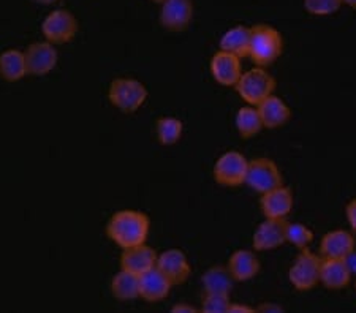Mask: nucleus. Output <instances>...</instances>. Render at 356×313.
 I'll return each instance as SVG.
<instances>
[{
  "mask_svg": "<svg viewBox=\"0 0 356 313\" xmlns=\"http://www.w3.org/2000/svg\"><path fill=\"white\" fill-rule=\"evenodd\" d=\"M257 110L260 112L263 127L268 130L284 127L291 119V108L275 94L269 95L260 105H257Z\"/></svg>",
  "mask_w": 356,
  "mask_h": 313,
  "instance_id": "nucleus-19",
  "label": "nucleus"
},
{
  "mask_svg": "<svg viewBox=\"0 0 356 313\" xmlns=\"http://www.w3.org/2000/svg\"><path fill=\"white\" fill-rule=\"evenodd\" d=\"M229 301L228 294H204L200 310L204 313H228Z\"/></svg>",
  "mask_w": 356,
  "mask_h": 313,
  "instance_id": "nucleus-29",
  "label": "nucleus"
},
{
  "mask_svg": "<svg viewBox=\"0 0 356 313\" xmlns=\"http://www.w3.org/2000/svg\"><path fill=\"white\" fill-rule=\"evenodd\" d=\"M252 28L249 57L258 67H271L284 53V37L277 28L268 24H257Z\"/></svg>",
  "mask_w": 356,
  "mask_h": 313,
  "instance_id": "nucleus-2",
  "label": "nucleus"
},
{
  "mask_svg": "<svg viewBox=\"0 0 356 313\" xmlns=\"http://www.w3.org/2000/svg\"><path fill=\"white\" fill-rule=\"evenodd\" d=\"M258 312H282V307L274 304H263L258 307Z\"/></svg>",
  "mask_w": 356,
  "mask_h": 313,
  "instance_id": "nucleus-33",
  "label": "nucleus"
},
{
  "mask_svg": "<svg viewBox=\"0 0 356 313\" xmlns=\"http://www.w3.org/2000/svg\"><path fill=\"white\" fill-rule=\"evenodd\" d=\"M227 267L234 282H249L260 274L261 264L254 250L239 248L229 255Z\"/></svg>",
  "mask_w": 356,
  "mask_h": 313,
  "instance_id": "nucleus-18",
  "label": "nucleus"
},
{
  "mask_svg": "<svg viewBox=\"0 0 356 313\" xmlns=\"http://www.w3.org/2000/svg\"><path fill=\"white\" fill-rule=\"evenodd\" d=\"M355 289H356V283H355Z\"/></svg>",
  "mask_w": 356,
  "mask_h": 313,
  "instance_id": "nucleus-37",
  "label": "nucleus"
},
{
  "mask_svg": "<svg viewBox=\"0 0 356 313\" xmlns=\"http://www.w3.org/2000/svg\"><path fill=\"white\" fill-rule=\"evenodd\" d=\"M314 231L307 225L300 221H289L286 223V242L298 250L307 248L314 242Z\"/></svg>",
  "mask_w": 356,
  "mask_h": 313,
  "instance_id": "nucleus-27",
  "label": "nucleus"
},
{
  "mask_svg": "<svg viewBox=\"0 0 356 313\" xmlns=\"http://www.w3.org/2000/svg\"><path fill=\"white\" fill-rule=\"evenodd\" d=\"M173 283L166 278L157 267L140 276V298L146 303H160L171 293Z\"/></svg>",
  "mask_w": 356,
  "mask_h": 313,
  "instance_id": "nucleus-20",
  "label": "nucleus"
},
{
  "mask_svg": "<svg viewBox=\"0 0 356 313\" xmlns=\"http://www.w3.org/2000/svg\"><path fill=\"white\" fill-rule=\"evenodd\" d=\"M286 219H265L257 226L252 236V248L255 252H269L286 242Z\"/></svg>",
  "mask_w": 356,
  "mask_h": 313,
  "instance_id": "nucleus-10",
  "label": "nucleus"
},
{
  "mask_svg": "<svg viewBox=\"0 0 356 313\" xmlns=\"http://www.w3.org/2000/svg\"><path fill=\"white\" fill-rule=\"evenodd\" d=\"M275 87H277V83L271 73L265 67L255 65L250 70L243 71L239 81L234 85V90L247 105L257 106L269 95H273Z\"/></svg>",
  "mask_w": 356,
  "mask_h": 313,
  "instance_id": "nucleus-3",
  "label": "nucleus"
},
{
  "mask_svg": "<svg viewBox=\"0 0 356 313\" xmlns=\"http://www.w3.org/2000/svg\"><path fill=\"white\" fill-rule=\"evenodd\" d=\"M255 312V309H252L249 305H244V304H229V309L228 313H252Z\"/></svg>",
  "mask_w": 356,
  "mask_h": 313,
  "instance_id": "nucleus-32",
  "label": "nucleus"
},
{
  "mask_svg": "<svg viewBox=\"0 0 356 313\" xmlns=\"http://www.w3.org/2000/svg\"><path fill=\"white\" fill-rule=\"evenodd\" d=\"M197 313L200 312L197 307H193L191 304H175L173 307H171V313Z\"/></svg>",
  "mask_w": 356,
  "mask_h": 313,
  "instance_id": "nucleus-31",
  "label": "nucleus"
},
{
  "mask_svg": "<svg viewBox=\"0 0 356 313\" xmlns=\"http://www.w3.org/2000/svg\"><path fill=\"white\" fill-rule=\"evenodd\" d=\"M152 2H157V3H162V2H165V0H152Z\"/></svg>",
  "mask_w": 356,
  "mask_h": 313,
  "instance_id": "nucleus-36",
  "label": "nucleus"
},
{
  "mask_svg": "<svg viewBox=\"0 0 356 313\" xmlns=\"http://www.w3.org/2000/svg\"><path fill=\"white\" fill-rule=\"evenodd\" d=\"M304 10L312 16H331L342 8V0H302Z\"/></svg>",
  "mask_w": 356,
  "mask_h": 313,
  "instance_id": "nucleus-28",
  "label": "nucleus"
},
{
  "mask_svg": "<svg viewBox=\"0 0 356 313\" xmlns=\"http://www.w3.org/2000/svg\"><path fill=\"white\" fill-rule=\"evenodd\" d=\"M250 37H252V28L247 26H234L223 33L219 40V46L222 51L232 53L234 56L241 57H249L250 49Z\"/></svg>",
  "mask_w": 356,
  "mask_h": 313,
  "instance_id": "nucleus-21",
  "label": "nucleus"
},
{
  "mask_svg": "<svg viewBox=\"0 0 356 313\" xmlns=\"http://www.w3.org/2000/svg\"><path fill=\"white\" fill-rule=\"evenodd\" d=\"M78 19L68 10H53L42 22V33L46 42L53 44L70 43L78 33Z\"/></svg>",
  "mask_w": 356,
  "mask_h": 313,
  "instance_id": "nucleus-8",
  "label": "nucleus"
},
{
  "mask_svg": "<svg viewBox=\"0 0 356 313\" xmlns=\"http://www.w3.org/2000/svg\"><path fill=\"white\" fill-rule=\"evenodd\" d=\"M295 206V195L290 187L279 185L263 193L260 198V209L265 219H286Z\"/></svg>",
  "mask_w": 356,
  "mask_h": 313,
  "instance_id": "nucleus-14",
  "label": "nucleus"
},
{
  "mask_svg": "<svg viewBox=\"0 0 356 313\" xmlns=\"http://www.w3.org/2000/svg\"><path fill=\"white\" fill-rule=\"evenodd\" d=\"M234 125H236L238 135L244 139L254 138L261 130H265L260 112L254 105H244L239 108L236 116H234Z\"/></svg>",
  "mask_w": 356,
  "mask_h": 313,
  "instance_id": "nucleus-24",
  "label": "nucleus"
},
{
  "mask_svg": "<svg viewBox=\"0 0 356 313\" xmlns=\"http://www.w3.org/2000/svg\"><path fill=\"white\" fill-rule=\"evenodd\" d=\"M27 73L26 56L19 49H7L0 54V78L8 83L21 81Z\"/></svg>",
  "mask_w": 356,
  "mask_h": 313,
  "instance_id": "nucleus-23",
  "label": "nucleus"
},
{
  "mask_svg": "<svg viewBox=\"0 0 356 313\" xmlns=\"http://www.w3.org/2000/svg\"><path fill=\"white\" fill-rule=\"evenodd\" d=\"M204 294H228L233 291L234 278L229 274L228 267L214 266L208 269L201 277Z\"/></svg>",
  "mask_w": 356,
  "mask_h": 313,
  "instance_id": "nucleus-22",
  "label": "nucleus"
},
{
  "mask_svg": "<svg viewBox=\"0 0 356 313\" xmlns=\"http://www.w3.org/2000/svg\"><path fill=\"white\" fill-rule=\"evenodd\" d=\"M27 73L33 76H44L56 68L59 62V53L56 44L49 42H33L24 51Z\"/></svg>",
  "mask_w": 356,
  "mask_h": 313,
  "instance_id": "nucleus-9",
  "label": "nucleus"
},
{
  "mask_svg": "<svg viewBox=\"0 0 356 313\" xmlns=\"http://www.w3.org/2000/svg\"><path fill=\"white\" fill-rule=\"evenodd\" d=\"M33 2H37V3H42V5H51V3L57 2V0H33Z\"/></svg>",
  "mask_w": 356,
  "mask_h": 313,
  "instance_id": "nucleus-35",
  "label": "nucleus"
},
{
  "mask_svg": "<svg viewBox=\"0 0 356 313\" xmlns=\"http://www.w3.org/2000/svg\"><path fill=\"white\" fill-rule=\"evenodd\" d=\"M184 132L182 121L173 116L160 117L156 124V135L162 146H173L181 139Z\"/></svg>",
  "mask_w": 356,
  "mask_h": 313,
  "instance_id": "nucleus-26",
  "label": "nucleus"
},
{
  "mask_svg": "<svg viewBox=\"0 0 356 313\" xmlns=\"http://www.w3.org/2000/svg\"><path fill=\"white\" fill-rule=\"evenodd\" d=\"M249 160L238 151H228L217 158L212 168L214 180L222 187H239L245 184Z\"/></svg>",
  "mask_w": 356,
  "mask_h": 313,
  "instance_id": "nucleus-7",
  "label": "nucleus"
},
{
  "mask_svg": "<svg viewBox=\"0 0 356 313\" xmlns=\"http://www.w3.org/2000/svg\"><path fill=\"white\" fill-rule=\"evenodd\" d=\"M321 256L311 248H302L289 269V280L296 291H311L320 283Z\"/></svg>",
  "mask_w": 356,
  "mask_h": 313,
  "instance_id": "nucleus-4",
  "label": "nucleus"
},
{
  "mask_svg": "<svg viewBox=\"0 0 356 313\" xmlns=\"http://www.w3.org/2000/svg\"><path fill=\"white\" fill-rule=\"evenodd\" d=\"M343 5H347V7L356 10V0H342Z\"/></svg>",
  "mask_w": 356,
  "mask_h": 313,
  "instance_id": "nucleus-34",
  "label": "nucleus"
},
{
  "mask_svg": "<svg viewBox=\"0 0 356 313\" xmlns=\"http://www.w3.org/2000/svg\"><path fill=\"white\" fill-rule=\"evenodd\" d=\"M147 89L141 81L134 78L113 79L108 89V99L111 105L122 112H135L146 103Z\"/></svg>",
  "mask_w": 356,
  "mask_h": 313,
  "instance_id": "nucleus-5",
  "label": "nucleus"
},
{
  "mask_svg": "<svg viewBox=\"0 0 356 313\" xmlns=\"http://www.w3.org/2000/svg\"><path fill=\"white\" fill-rule=\"evenodd\" d=\"M209 71L217 84L223 87H234L243 75L241 57L219 49L209 62Z\"/></svg>",
  "mask_w": 356,
  "mask_h": 313,
  "instance_id": "nucleus-12",
  "label": "nucleus"
},
{
  "mask_svg": "<svg viewBox=\"0 0 356 313\" xmlns=\"http://www.w3.org/2000/svg\"><path fill=\"white\" fill-rule=\"evenodd\" d=\"M193 19L192 0H165L160 8V24L166 31L182 32Z\"/></svg>",
  "mask_w": 356,
  "mask_h": 313,
  "instance_id": "nucleus-15",
  "label": "nucleus"
},
{
  "mask_svg": "<svg viewBox=\"0 0 356 313\" xmlns=\"http://www.w3.org/2000/svg\"><path fill=\"white\" fill-rule=\"evenodd\" d=\"M356 241L353 231L347 230H332L325 232L320 239L318 255L321 258H336V260H350L355 253Z\"/></svg>",
  "mask_w": 356,
  "mask_h": 313,
  "instance_id": "nucleus-13",
  "label": "nucleus"
},
{
  "mask_svg": "<svg viewBox=\"0 0 356 313\" xmlns=\"http://www.w3.org/2000/svg\"><path fill=\"white\" fill-rule=\"evenodd\" d=\"M156 267L173 283V287L187 282L192 274L191 261L181 248H168L159 253Z\"/></svg>",
  "mask_w": 356,
  "mask_h": 313,
  "instance_id": "nucleus-11",
  "label": "nucleus"
},
{
  "mask_svg": "<svg viewBox=\"0 0 356 313\" xmlns=\"http://www.w3.org/2000/svg\"><path fill=\"white\" fill-rule=\"evenodd\" d=\"M353 269L348 260H336V258H321L320 269V283L326 289L339 291L348 287L352 282Z\"/></svg>",
  "mask_w": 356,
  "mask_h": 313,
  "instance_id": "nucleus-16",
  "label": "nucleus"
},
{
  "mask_svg": "<svg viewBox=\"0 0 356 313\" xmlns=\"http://www.w3.org/2000/svg\"><path fill=\"white\" fill-rule=\"evenodd\" d=\"M346 219L348 226L352 228V231L356 235V198H353L352 201L347 203L346 206Z\"/></svg>",
  "mask_w": 356,
  "mask_h": 313,
  "instance_id": "nucleus-30",
  "label": "nucleus"
},
{
  "mask_svg": "<svg viewBox=\"0 0 356 313\" xmlns=\"http://www.w3.org/2000/svg\"><path fill=\"white\" fill-rule=\"evenodd\" d=\"M159 253L147 244H140L129 248H122L120 253V269L134 272L136 276L145 274L157 264Z\"/></svg>",
  "mask_w": 356,
  "mask_h": 313,
  "instance_id": "nucleus-17",
  "label": "nucleus"
},
{
  "mask_svg": "<svg viewBox=\"0 0 356 313\" xmlns=\"http://www.w3.org/2000/svg\"><path fill=\"white\" fill-rule=\"evenodd\" d=\"M106 236L120 248L140 246L147 241L151 219L136 209H122L111 215L106 223Z\"/></svg>",
  "mask_w": 356,
  "mask_h": 313,
  "instance_id": "nucleus-1",
  "label": "nucleus"
},
{
  "mask_svg": "<svg viewBox=\"0 0 356 313\" xmlns=\"http://www.w3.org/2000/svg\"><path fill=\"white\" fill-rule=\"evenodd\" d=\"M111 294L119 301L140 298V276L120 269L111 280Z\"/></svg>",
  "mask_w": 356,
  "mask_h": 313,
  "instance_id": "nucleus-25",
  "label": "nucleus"
},
{
  "mask_svg": "<svg viewBox=\"0 0 356 313\" xmlns=\"http://www.w3.org/2000/svg\"><path fill=\"white\" fill-rule=\"evenodd\" d=\"M282 184V171H280L279 164L273 158L258 157L254 158V160H249L245 185H249L252 190L263 195V193L273 190Z\"/></svg>",
  "mask_w": 356,
  "mask_h": 313,
  "instance_id": "nucleus-6",
  "label": "nucleus"
}]
</instances>
